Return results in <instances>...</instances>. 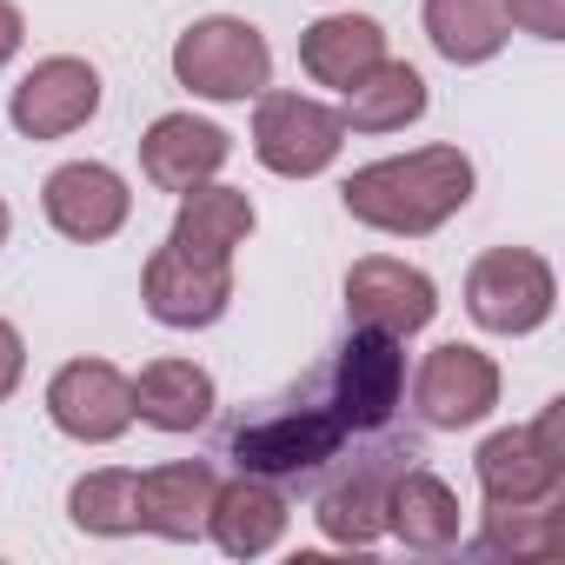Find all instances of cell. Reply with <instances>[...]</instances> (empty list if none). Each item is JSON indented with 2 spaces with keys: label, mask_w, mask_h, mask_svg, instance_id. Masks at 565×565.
Returning a JSON list of instances; mask_svg holds the SVG:
<instances>
[{
  "label": "cell",
  "mask_w": 565,
  "mask_h": 565,
  "mask_svg": "<svg viewBox=\"0 0 565 565\" xmlns=\"http://www.w3.org/2000/svg\"><path fill=\"white\" fill-rule=\"evenodd\" d=\"M486 505H539L558 499L565 479V399H545L532 426H505L472 459Z\"/></svg>",
  "instance_id": "277c9868"
},
{
  "label": "cell",
  "mask_w": 565,
  "mask_h": 565,
  "mask_svg": "<svg viewBox=\"0 0 565 565\" xmlns=\"http://www.w3.org/2000/svg\"><path fill=\"white\" fill-rule=\"evenodd\" d=\"M213 406H220V386L193 360H153L134 380V419H147L153 433H200Z\"/></svg>",
  "instance_id": "e0dca14e"
},
{
  "label": "cell",
  "mask_w": 565,
  "mask_h": 565,
  "mask_svg": "<svg viewBox=\"0 0 565 565\" xmlns=\"http://www.w3.org/2000/svg\"><path fill=\"white\" fill-rule=\"evenodd\" d=\"M347 439H353L347 419L333 413V399L313 380L307 393L266 399L259 413L233 419L226 426V459L239 472H259V479H307V472H327L347 452Z\"/></svg>",
  "instance_id": "7a4b0ae2"
},
{
  "label": "cell",
  "mask_w": 565,
  "mask_h": 565,
  "mask_svg": "<svg viewBox=\"0 0 565 565\" xmlns=\"http://www.w3.org/2000/svg\"><path fill=\"white\" fill-rule=\"evenodd\" d=\"M47 419L81 446H107L134 426V380L114 360H67L47 380Z\"/></svg>",
  "instance_id": "7c38bea8"
},
{
  "label": "cell",
  "mask_w": 565,
  "mask_h": 565,
  "mask_svg": "<svg viewBox=\"0 0 565 565\" xmlns=\"http://www.w3.org/2000/svg\"><path fill=\"white\" fill-rule=\"evenodd\" d=\"M253 200L239 193V186H193V193H180V213H173V233L167 239H180V246H193V253H220V259H233V246L253 233Z\"/></svg>",
  "instance_id": "603a6c76"
},
{
  "label": "cell",
  "mask_w": 565,
  "mask_h": 565,
  "mask_svg": "<svg viewBox=\"0 0 565 565\" xmlns=\"http://www.w3.org/2000/svg\"><path fill=\"white\" fill-rule=\"evenodd\" d=\"M386 532L406 539L413 552H446V545H459V532H466L459 492H452L439 472L406 466V472L393 479V492H386Z\"/></svg>",
  "instance_id": "d6986e66"
},
{
  "label": "cell",
  "mask_w": 565,
  "mask_h": 565,
  "mask_svg": "<svg viewBox=\"0 0 565 565\" xmlns=\"http://www.w3.org/2000/svg\"><path fill=\"white\" fill-rule=\"evenodd\" d=\"M386 61V28L373 14H327L300 34V67L320 81V87H353L360 74H373Z\"/></svg>",
  "instance_id": "ffe728a7"
},
{
  "label": "cell",
  "mask_w": 565,
  "mask_h": 565,
  "mask_svg": "<svg viewBox=\"0 0 565 565\" xmlns=\"http://www.w3.org/2000/svg\"><path fill=\"white\" fill-rule=\"evenodd\" d=\"M67 512H74V525L94 532V539H127V532H140V472L100 466V472L74 479Z\"/></svg>",
  "instance_id": "d4e9b609"
},
{
  "label": "cell",
  "mask_w": 565,
  "mask_h": 565,
  "mask_svg": "<svg viewBox=\"0 0 565 565\" xmlns=\"http://www.w3.org/2000/svg\"><path fill=\"white\" fill-rule=\"evenodd\" d=\"M347 147V120L340 107L313 100V94H259L253 107V160L279 180H313L340 160Z\"/></svg>",
  "instance_id": "8992f818"
},
{
  "label": "cell",
  "mask_w": 565,
  "mask_h": 565,
  "mask_svg": "<svg viewBox=\"0 0 565 565\" xmlns=\"http://www.w3.org/2000/svg\"><path fill=\"white\" fill-rule=\"evenodd\" d=\"M320 393L333 399V413L347 419V433H380L399 413V393H406V353H399V340L373 333V327H353V340L320 373Z\"/></svg>",
  "instance_id": "ba28073f"
},
{
  "label": "cell",
  "mask_w": 565,
  "mask_h": 565,
  "mask_svg": "<svg viewBox=\"0 0 565 565\" xmlns=\"http://www.w3.org/2000/svg\"><path fill=\"white\" fill-rule=\"evenodd\" d=\"M173 81L200 100H259L273 81V47L253 21L206 14L173 41Z\"/></svg>",
  "instance_id": "3957f363"
},
{
  "label": "cell",
  "mask_w": 565,
  "mask_h": 565,
  "mask_svg": "<svg viewBox=\"0 0 565 565\" xmlns=\"http://www.w3.org/2000/svg\"><path fill=\"white\" fill-rule=\"evenodd\" d=\"M486 558H558L565 552V512L552 499L539 505H486V532L472 539Z\"/></svg>",
  "instance_id": "cb8c5ba5"
},
{
  "label": "cell",
  "mask_w": 565,
  "mask_h": 565,
  "mask_svg": "<svg viewBox=\"0 0 565 565\" xmlns=\"http://www.w3.org/2000/svg\"><path fill=\"white\" fill-rule=\"evenodd\" d=\"M287 492H279V479H259V472H239L213 492V512H206V532L226 558H259L273 552L279 539H287Z\"/></svg>",
  "instance_id": "2e32d148"
},
{
  "label": "cell",
  "mask_w": 565,
  "mask_h": 565,
  "mask_svg": "<svg viewBox=\"0 0 565 565\" xmlns=\"http://www.w3.org/2000/svg\"><path fill=\"white\" fill-rule=\"evenodd\" d=\"M8 114H14V127L28 140H67L100 114V74L87 61H74V54L34 61V74L14 87Z\"/></svg>",
  "instance_id": "5bb4252c"
},
{
  "label": "cell",
  "mask_w": 565,
  "mask_h": 565,
  "mask_svg": "<svg viewBox=\"0 0 565 565\" xmlns=\"http://www.w3.org/2000/svg\"><path fill=\"white\" fill-rule=\"evenodd\" d=\"M8 226H14V213H8V200H0V246H8Z\"/></svg>",
  "instance_id": "f1b7e54d"
},
{
  "label": "cell",
  "mask_w": 565,
  "mask_h": 565,
  "mask_svg": "<svg viewBox=\"0 0 565 565\" xmlns=\"http://www.w3.org/2000/svg\"><path fill=\"white\" fill-rule=\"evenodd\" d=\"M140 300L160 327L173 333H193V327H213L226 307H233V259L220 253H193L180 239L153 246L147 273H140Z\"/></svg>",
  "instance_id": "9c48e42d"
},
{
  "label": "cell",
  "mask_w": 565,
  "mask_h": 565,
  "mask_svg": "<svg viewBox=\"0 0 565 565\" xmlns=\"http://www.w3.org/2000/svg\"><path fill=\"white\" fill-rule=\"evenodd\" d=\"M419 452L413 446H380V452H340V466H333V479L320 486V499H313V525L333 539V545H380L386 539V492H393V479L413 466Z\"/></svg>",
  "instance_id": "52a82bcc"
},
{
  "label": "cell",
  "mask_w": 565,
  "mask_h": 565,
  "mask_svg": "<svg viewBox=\"0 0 565 565\" xmlns=\"http://www.w3.org/2000/svg\"><path fill=\"white\" fill-rule=\"evenodd\" d=\"M21 41H28V21H21V8H14V0H0V67H8V61L21 54Z\"/></svg>",
  "instance_id": "83f0119b"
},
{
  "label": "cell",
  "mask_w": 565,
  "mask_h": 565,
  "mask_svg": "<svg viewBox=\"0 0 565 565\" xmlns=\"http://www.w3.org/2000/svg\"><path fill=\"white\" fill-rule=\"evenodd\" d=\"M413 406L433 433H459V426H479L492 406H499V366L492 353L466 347V340H446L426 353L419 380H413Z\"/></svg>",
  "instance_id": "8fae6325"
},
{
  "label": "cell",
  "mask_w": 565,
  "mask_h": 565,
  "mask_svg": "<svg viewBox=\"0 0 565 565\" xmlns=\"http://www.w3.org/2000/svg\"><path fill=\"white\" fill-rule=\"evenodd\" d=\"M505 21L539 41H565V0H505Z\"/></svg>",
  "instance_id": "484cf974"
},
{
  "label": "cell",
  "mask_w": 565,
  "mask_h": 565,
  "mask_svg": "<svg viewBox=\"0 0 565 565\" xmlns=\"http://www.w3.org/2000/svg\"><path fill=\"white\" fill-rule=\"evenodd\" d=\"M426 114V81H419V67H406V61H380L373 74H360L353 87H347V107H340V120L353 127V134H399V127H413Z\"/></svg>",
  "instance_id": "44dd1931"
},
{
  "label": "cell",
  "mask_w": 565,
  "mask_h": 565,
  "mask_svg": "<svg viewBox=\"0 0 565 565\" xmlns=\"http://www.w3.org/2000/svg\"><path fill=\"white\" fill-rule=\"evenodd\" d=\"M552 307H558V279H552L545 253H532V246H492L466 273V313L486 333H505V340L539 333L552 320Z\"/></svg>",
  "instance_id": "5b68a950"
},
{
  "label": "cell",
  "mask_w": 565,
  "mask_h": 565,
  "mask_svg": "<svg viewBox=\"0 0 565 565\" xmlns=\"http://www.w3.org/2000/svg\"><path fill=\"white\" fill-rule=\"evenodd\" d=\"M233 140L226 127L200 120V114H160L147 134H140V173L160 186V193H193L206 186L220 167H226Z\"/></svg>",
  "instance_id": "9a60e30c"
},
{
  "label": "cell",
  "mask_w": 565,
  "mask_h": 565,
  "mask_svg": "<svg viewBox=\"0 0 565 565\" xmlns=\"http://www.w3.org/2000/svg\"><path fill=\"white\" fill-rule=\"evenodd\" d=\"M21 373H28V347H21V333H14V320H0V399H14V386H21Z\"/></svg>",
  "instance_id": "4316f807"
},
{
  "label": "cell",
  "mask_w": 565,
  "mask_h": 565,
  "mask_svg": "<svg viewBox=\"0 0 565 565\" xmlns=\"http://www.w3.org/2000/svg\"><path fill=\"white\" fill-rule=\"evenodd\" d=\"M433 313H439V287H433L419 266H406L393 253L353 259V273H347V320L353 327H373V333L406 340V333H426Z\"/></svg>",
  "instance_id": "30bf717a"
},
{
  "label": "cell",
  "mask_w": 565,
  "mask_h": 565,
  "mask_svg": "<svg viewBox=\"0 0 565 565\" xmlns=\"http://www.w3.org/2000/svg\"><path fill=\"white\" fill-rule=\"evenodd\" d=\"M347 213L373 233H399V239H419V233H439L466 200H472V160L459 147H419V153H393V160H373L360 167L347 186H340Z\"/></svg>",
  "instance_id": "6da1fadb"
},
{
  "label": "cell",
  "mask_w": 565,
  "mask_h": 565,
  "mask_svg": "<svg viewBox=\"0 0 565 565\" xmlns=\"http://www.w3.org/2000/svg\"><path fill=\"white\" fill-rule=\"evenodd\" d=\"M41 206H47V226H54L61 239L100 246V239H114V233L127 226L134 193H127V180H120L114 167H100V160H67V167L47 173Z\"/></svg>",
  "instance_id": "4fadbf2b"
},
{
  "label": "cell",
  "mask_w": 565,
  "mask_h": 565,
  "mask_svg": "<svg viewBox=\"0 0 565 565\" xmlns=\"http://www.w3.org/2000/svg\"><path fill=\"white\" fill-rule=\"evenodd\" d=\"M505 34H512L505 0H426V41L452 67H486L505 47Z\"/></svg>",
  "instance_id": "7402d4cb"
},
{
  "label": "cell",
  "mask_w": 565,
  "mask_h": 565,
  "mask_svg": "<svg viewBox=\"0 0 565 565\" xmlns=\"http://www.w3.org/2000/svg\"><path fill=\"white\" fill-rule=\"evenodd\" d=\"M213 492H220V479H213L206 459H173V466L140 472V532L200 539L206 512H213Z\"/></svg>",
  "instance_id": "ac0fdd59"
}]
</instances>
